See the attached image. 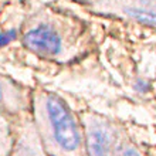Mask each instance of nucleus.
<instances>
[{"instance_id":"f257e3e1","label":"nucleus","mask_w":156,"mask_h":156,"mask_svg":"<svg viewBox=\"0 0 156 156\" xmlns=\"http://www.w3.org/2000/svg\"><path fill=\"white\" fill-rule=\"evenodd\" d=\"M34 125L48 156H85L82 122L58 95L40 91L33 97Z\"/></svg>"},{"instance_id":"f03ea898","label":"nucleus","mask_w":156,"mask_h":156,"mask_svg":"<svg viewBox=\"0 0 156 156\" xmlns=\"http://www.w3.org/2000/svg\"><path fill=\"white\" fill-rule=\"evenodd\" d=\"M21 43L30 53L55 62H71L88 51L91 41L77 23L41 19L29 24Z\"/></svg>"},{"instance_id":"7ed1b4c3","label":"nucleus","mask_w":156,"mask_h":156,"mask_svg":"<svg viewBox=\"0 0 156 156\" xmlns=\"http://www.w3.org/2000/svg\"><path fill=\"white\" fill-rule=\"evenodd\" d=\"M87 156H116L121 148V129L115 122L99 115L82 121Z\"/></svg>"},{"instance_id":"20e7f679","label":"nucleus","mask_w":156,"mask_h":156,"mask_svg":"<svg viewBox=\"0 0 156 156\" xmlns=\"http://www.w3.org/2000/svg\"><path fill=\"white\" fill-rule=\"evenodd\" d=\"M33 104L30 91L19 85L12 78L0 75V111L4 115H21Z\"/></svg>"},{"instance_id":"39448f33","label":"nucleus","mask_w":156,"mask_h":156,"mask_svg":"<svg viewBox=\"0 0 156 156\" xmlns=\"http://www.w3.org/2000/svg\"><path fill=\"white\" fill-rule=\"evenodd\" d=\"M44 146L41 144V138L34 123L21 125L14 138L12 156H45Z\"/></svg>"},{"instance_id":"423d86ee","label":"nucleus","mask_w":156,"mask_h":156,"mask_svg":"<svg viewBox=\"0 0 156 156\" xmlns=\"http://www.w3.org/2000/svg\"><path fill=\"white\" fill-rule=\"evenodd\" d=\"M121 14L149 27H156V0H123Z\"/></svg>"},{"instance_id":"0eeeda50","label":"nucleus","mask_w":156,"mask_h":156,"mask_svg":"<svg viewBox=\"0 0 156 156\" xmlns=\"http://www.w3.org/2000/svg\"><path fill=\"white\" fill-rule=\"evenodd\" d=\"M14 135L7 122V115L0 111V156H12Z\"/></svg>"},{"instance_id":"6e6552de","label":"nucleus","mask_w":156,"mask_h":156,"mask_svg":"<svg viewBox=\"0 0 156 156\" xmlns=\"http://www.w3.org/2000/svg\"><path fill=\"white\" fill-rule=\"evenodd\" d=\"M17 36L19 34H17L16 30H3V31H0V48L10 44L12 41H14L17 38Z\"/></svg>"},{"instance_id":"1a4fd4ad","label":"nucleus","mask_w":156,"mask_h":156,"mask_svg":"<svg viewBox=\"0 0 156 156\" xmlns=\"http://www.w3.org/2000/svg\"><path fill=\"white\" fill-rule=\"evenodd\" d=\"M116 156H144V155H142L135 146H132V145H129V144H122L118 151V153H116Z\"/></svg>"},{"instance_id":"9d476101","label":"nucleus","mask_w":156,"mask_h":156,"mask_svg":"<svg viewBox=\"0 0 156 156\" xmlns=\"http://www.w3.org/2000/svg\"><path fill=\"white\" fill-rule=\"evenodd\" d=\"M135 90L140 91V92H145L146 90H149V84L145 80H139V81L135 84Z\"/></svg>"}]
</instances>
